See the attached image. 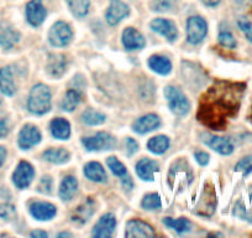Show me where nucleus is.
I'll use <instances>...</instances> for the list:
<instances>
[{
	"mask_svg": "<svg viewBox=\"0 0 252 238\" xmlns=\"http://www.w3.org/2000/svg\"><path fill=\"white\" fill-rule=\"evenodd\" d=\"M244 83L217 81L200 98L198 119L213 130H224L227 119L237 113L245 93Z\"/></svg>",
	"mask_w": 252,
	"mask_h": 238,
	"instance_id": "1",
	"label": "nucleus"
},
{
	"mask_svg": "<svg viewBox=\"0 0 252 238\" xmlns=\"http://www.w3.org/2000/svg\"><path fill=\"white\" fill-rule=\"evenodd\" d=\"M51 104H52V94L50 88L43 83L33 86L29 96V111L36 116H42L50 112Z\"/></svg>",
	"mask_w": 252,
	"mask_h": 238,
	"instance_id": "2",
	"label": "nucleus"
},
{
	"mask_svg": "<svg viewBox=\"0 0 252 238\" xmlns=\"http://www.w3.org/2000/svg\"><path fill=\"white\" fill-rule=\"evenodd\" d=\"M164 97H166L168 106L174 114L179 117L187 116L190 111V103L186 94L179 88L173 86H167L164 88Z\"/></svg>",
	"mask_w": 252,
	"mask_h": 238,
	"instance_id": "3",
	"label": "nucleus"
},
{
	"mask_svg": "<svg viewBox=\"0 0 252 238\" xmlns=\"http://www.w3.org/2000/svg\"><path fill=\"white\" fill-rule=\"evenodd\" d=\"M208 34V24L202 16H190L187 20V40L192 45L202 42Z\"/></svg>",
	"mask_w": 252,
	"mask_h": 238,
	"instance_id": "4",
	"label": "nucleus"
},
{
	"mask_svg": "<svg viewBox=\"0 0 252 238\" xmlns=\"http://www.w3.org/2000/svg\"><path fill=\"white\" fill-rule=\"evenodd\" d=\"M73 38V33L71 26L64 21H57L52 25L48 33V41L55 47H64L71 42Z\"/></svg>",
	"mask_w": 252,
	"mask_h": 238,
	"instance_id": "5",
	"label": "nucleus"
},
{
	"mask_svg": "<svg viewBox=\"0 0 252 238\" xmlns=\"http://www.w3.org/2000/svg\"><path fill=\"white\" fill-rule=\"evenodd\" d=\"M84 148L89 152H98V150H111L116 147V139L109 133L99 132L92 137L82 139Z\"/></svg>",
	"mask_w": 252,
	"mask_h": 238,
	"instance_id": "6",
	"label": "nucleus"
},
{
	"mask_svg": "<svg viewBox=\"0 0 252 238\" xmlns=\"http://www.w3.org/2000/svg\"><path fill=\"white\" fill-rule=\"evenodd\" d=\"M200 138L207 147H209L214 152L219 153L220 155H230L234 153V145L226 138L217 137V135L209 134V133H203Z\"/></svg>",
	"mask_w": 252,
	"mask_h": 238,
	"instance_id": "7",
	"label": "nucleus"
},
{
	"mask_svg": "<svg viewBox=\"0 0 252 238\" xmlns=\"http://www.w3.org/2000/svg\"><path fill=\"white\" fill-rule=\"evenodd\" d=\"M125 236L129 238H149L155 237L156 232L151 225L141 220H130L126 223Z\"/></svg>",
	"mask_w": 252,
	"mask_h": 238,
	"instance_id": "8",
	"label": "nucleus"
},
{
	"mask_svg": "<svg viewBox=\"0 0 252 238\" xmlns=\"http://www.w3.org/2000/svg\"><path fill=\"white\" fill-rule=\"evenodd\" d=\"M41 139H42V135H41L40 129L32 124H26L24 125L19 134V147L23 150L31 149L32 147L37 145Z\"/></svg>",
	"mask_w": 252,
	"mask_h": 238,
	"instance_id": "9",
	"label": "nucleus"
},
{
	"mask_svg": "<svg viewBox=\"0 0 252 238\" xmlns=\"http://www.w3.org/2000/svg\"><path fill=\"white\" fill-rule=\"evenodd\" d=\"M33 176H35V170H33L32 165L28 161H20L14 171L13 181L16 188L26 189L28 186H30Z\"/></svg>",
	"mask_w": 252,
	"mask_h": 238,
	"instance_id": "10",
	"label": "nucleus"
},
{
	"mask_svg": "<svg viewBox=\"0 0 252 238\" xmlns=\"http://www.w3.org/2000/svg\"><path fill=\"white\" fill-rule=\"evenodd\" d=\"M47 10L42 5L41 0H31L26 5V19L33 28H38L45 21Z\"/></svg>",
	"mask_w": 252,
	"mask_h": 238,
	"instance_id": "11",
	"label": "nucleus"
},
{
	"mask_svg": "<svg viewBox=\"0 0 252 238\" xmlns=\"http://www.w3.org/2000/svg\"><path fill=\"white\" fill-rule=\"evenodd\" d=\"M150 26L155 33H158L168 41H174L178 38V30H177L176 24L168 19H154Z\"/></svg>",
	"mask_w": 252,
	"mask_h": 238,
	"instance_id": "12",
	"label": "nucleus"
},
{
	"mask_svg": "<svg viewBox=\"0 0 252 238\" xmlns=\"http://www.w3.org/2000/svg\"><path fill=\"white\" fill-rule=\"evenodd\" d=\"M116 228V218L115 216L111 215V213H106L103 215L99 218L98 222L94 226L93 231H92V235L94 237H100V238H106L110 237L114 233Z\"/></svg>",
	"mask_w": 252,
	"mask_h": 238,
	"instance_id": "13",
	"label": "nucleus"
},
{
	"mask_svg": "<svg viewBox=\"0 0 252 238\" xmlns=\"http://www.w3.org/2000/svg\"><path fill=\"white\" fill-rule=\"evenodd\" d=\"M129 6L126 5L124 1H121V0H111L110 5H109L108 10L105 13L106 21L114 26L129 15Z\"/></svg>",
	"mask_w": 252,
	"mask_h": 238,
	"instance_id": "14",
	"label": "nucleus"
},
{
	"mask_svg": "<svg viewBox=\"0 0 252 238\" xmlns=\"http://www.w3.org/2000/svg\"><path fill=\"white\" fill-rule=\"evenodd\" d=\"M159 125H161L159 117L156 116V114L150 113L136 119L132 123V129H134L135 133H139V134H146V133L156 130L157 128H159Z\"/></svg>",
	"mask_w": 252,
	"mask_h": 238,
	"instance_id": "15",
	"label": "nucleus"
},
{
	"mask_svg": "<svg viewBox=\"0 0 252 238\" xmlns=\"http://www.w3.org/2000/svg\"><path fill=\"white\" fill-rule=\"evenodd\" d=\"M30 213L32 215L33 218L38 221H50L56 216L57 208H56L55 205L50 202L38 201V202L31 203Z\"/></svg>",
	"mask_w": 252,
	"mask_h": 238,
	"instance_id": "16",
	"label": "nucleus"
},
{
	"mask_svg": "<svg viewBox=\"0 0 252 238\" xmlns=\"http://www.w3.org/2000/svg\"><path fill=\"white\" fill-rule=\"evenodd\" d=\"M123 45L126 50H141L146 45L144 36L134 28H126L123 33Z\"/></svg>",
	"mask_w": 252,
	"mask_h": 238,
	"instance_id": "17",
	"label": "nucleus"
},
{
	"mask_svg": "<svg viewBox=\"0 0 252 238\" xmlns=\"http://www.w3.org/2000/svg\"><path fill=\"white\" fill-rule=\"evenodd\" d=\"M47 72L50 76L60 79L67 71V58L61 53H53L47 60Z\"/></svg>",
	"mask_w": 252,
	"mask_h": 238,
	"instance_id": "18",
	"label": "nucleus"
},
{
	"mask_svg": "<svg viewBox=\"0 0 252 238\" xmlns=\"http://www.w3.org/2000/svg\"><path fill=\"white\" fill-rule=\"evenodd\" d=\"M20 41V34L8 23H0V45L9 50Z\"/></svg>",
	"mask_w": 252,
	"mask_h": 238,
	"instance_id": "19",
	"label": "nucleus"
},
{
	"mask_svg": "<svg viewBox=\"0 0 252 238\" xmlns=\"http://www.w3.org/2000/svg\"><path fill=\"white\" fill-rule=\"evenodd\" d=\"M94 207H95L94 201L88 198V200H86L84 202H82L81 205L77 206V207L74 208L73 212H72L71 215V220L73 221V222L78 223V225H84V223L88 222L89 218L93 216Z\"/></svg>",
	"mask_w": 252,
	"mask_h": 238,
	"instance_id": "20",
	"label": "nucleus"
},
{
	"mask_svg": "<svg viewBox=\"0 0 252 238\" xmlns=\"http://www.w3.org/2000/svg\"><path fill=\"white\" fill-rule=\"evenodd\" d=\"M159 170L158 164L155 160L144 158L136 164V174L145 181H154V175Z\"/></svg>",
	"mask_w": 252,
	"mask_h": 238,
	"instance_id": "21",
	"label": "nucleus"
},
{
	"mask_svg": "<svg viewBox=\"0 0 252 238\" xmlns=\"http://www.w3.org/2000/svg\"><path fill=\"white\" fill-rule=\"evenodd\" d=\"M51 134L60 140H67L71 137V124L64 118H55L50 124Z\"/></svg>",
	"mask_w": 252,
	"mask_h": 238,
	"instance_id": "22",
	"label": "nucleus"
},
{
	"mask_svg": "<svg viewBox=\"0 0 252 238\" xmlns=\"http://www.w3.org/2000/svg\"><path fill=\"white\" fill-rule=\"evenodd\" d=\"M217 207V195L212 186L207 188L203 194V198L198 206V213L204 216H212Z\"/></svg>",
	"mask_w": 252,
	"mask_h": 238,
	"instance_id": "23",
	"label": "nucleus"
},
{
	"mask_svg": "<svg viewBox=\"0 0 252 238\" xmlns=\"http://www.w3.org/2000/svg\"><path fill=\"white\" fill-rule=\"evenodd\" d=\"M84 175H86L87 179H89L91 181H94V183L101 184L106 183V180H108L106 171L96 161H91L84 166Z\"/></svg>",
	"mask_w": 252,
	"mask_h": 238,
	"instance_id": "24",
	"label": "nucleus"
},
{
	"mask_svg": "<svg viewBox=\"0 0 252 238\" xmlns=\"http://www.w3.org/2000/svg\"><path fill=\"white\" fill-rule=\"evenodd\" d=\"M77 191H78V181H77V179L74 176L68 175L61 183L58 194H60V198L63 201H69L74 198Z\"/></svg>",
	"mask_w": 252,
	"mask_h": 238,
	"instance_id": "25",
	"label": "nucleus"
},
{
	"mask_svg": "<svg viewBox=\"0 0 252 238\" xmlns=\"http://www.w3.org/2000/svg\"><path fill=\"white\" fill-rule=\"evenodd\" d=\"M42 158L48 162L61 165L71 159V154L64 148H50L42 153Z\"/></svg>",
	"mask_w": 252,
	"mask_h": 238,
	"instance_id": "26",
	"label": "nucleus"
},
{
	"mask_svg": "<svg viewBox=\"0 0 252 238\" xmlns=\"http://www.w3.org/2000/svg\"><path fill=\"white\" fill-rule=\"evenodd\" d=\"M0 91L5 96H14L16 92L15 82L13 79V72L10 67H4L0 69Z\"/></svg>",
	"mask_w": 252,
	"mask_h": 238,
	"instance_id": "27",
	"label": "nucleus"
},
{
	"mask_svg": "<svg viewBox=\"0 0 252 238\" xmlns=\"http://www.w3.org/2000/svg\"><path fill=\"white\" fill-rule=\"evenodd\" d=\"M149 67L156 74L166 76L172 71V64L164 56L154 55L149 58Z\"/></svg>",
	"mask_w": 252,
	"mask_h": 238,
	"instance_id": "28",
	"label": "nucleus"
},
{
	"mask_svg": "<svg viewBox=\"0 0 252 238\" xmlns=\"http://www.w3.org/2000/svg\"><path fill=\"white\" fill-rule=\"evenodd\" d=\"M169 144V138L166 135H156V137L151 138V139L147 142V149L151 153L156 155H162L168 150Z\"/></svg>",
	"mask_w": 252,
	"mask_h": 238,
	"instance_id": "29",
	"label": "nucleus"
},
{
	"mask_svg": "<svg viewBox=\"0 0 252 238\" xmlns=\"http://www.w3.org/2000/svg\"><path fill=\"white\" fill-rule=\"evenodd\" d=\"M81 99L82 96L77 89H68L63 96L61 108L64 112H73L81 103Z\"/></svg>",
	"mask_w": 252,
	"mask_h": 238,
	"instance_id": "30",
	"label": "nucleus"
},
{
	"mask_svg": "<svg viewBox=\"0 0 252 238\" xmlns=\"http://www.w3.org/2000/svg\"><path fill=\"white\" fill-rule=\"evenodd\" d=\"M82 122L87 125H92V127H95V125H100L103 123H105L106 117L105 114L100 113V112L93 111V109H87L82 113Z\"/></svg>",
	"mask_w": 252,
	"mask_h": 238,
	"instance_id": "31",
	"label": "nucleus"
},
{
	"mask_svg": "<svg viewBox=\"0 0 252 238\" xmlns=\"http://www.w3.org/2000/svg\"><path fill=\"white\" fill-rule=\"evenodd\" d=\"M66 1L68 4L69 10L77 18H83L88 14L89 6H91L89 0H66Z\"/></svg>",
	"mask_w": 252,
	"mask_h": 238,
	"instance_id": "32",
	"label": "nucleus"
},
{
	"mask_svg": "<svg viewBox=\"0 0 252 238\" xmlns=\"http://www.w3.org/2000/svg\"><path fill=\"white\" fill-rule=\"evenodd\" d=\"M163 223L167 226V227L172 228V230H174L178 233L188 232V231L190 230V222L184 217H181V218L166 217L163 218Z\"/></svg>",
	"mask_w": 252,
	"mask_h": 238,
	"instance_id": "33",
	"label": "nucleus"
},
{
	"mask_svg": "<svg viewBox=\"0 0 252 238\" xmlns=\"http://www.w3.org/2000/svg\"><path fill=\"white\" fill-rule=\"evenodd\" d=\"M141 207L144 208V210L149 211L159 210V208L162 207V201L157 194H149V195H146L142 198Z\"/></svg>",
	"mask_w": 252,
	"mask_h": 238,
	"instance_id": "34",
	"label": "nucleus"
},
{
	"mask_svg": "<svg viewBox=\"0 0 252 238\" xmlns=\"http://www.w3.org/2000/svg\"><path fill=\"white\" fill-rule=\"evenodd\" d=\"M106 165H108V167L111 170V172H113L115 176L123 177V176H125L126 172H127L125 165H124L123 162H121L120 160L115 157L108 158V159H106Z\"/></svg>",
	"mask_w": 252,
	"mask_h": 238,
	"instance_id": "35",
	"label": "nucleus"
},
{
	"mask_svg": "<svg viewBox=\"0 0 252 238\" xmlns=\"http://www.w3.org/2000/svg\"><path fill=\"white\" fill-rule=\"evenodd\" d=\"M235 170H236V171L242 172V175H244V176H247V175L251 174L252 172V155L242 158V159L236 164Z\"/></svg>",
	"mask_w": 252,
	"mask_h": 238,
	"instance_id": "36",
	"label": "nucleus"
},
{
	"mask_svg": "<svg viewBox=\"0 0 252 238\" xmlns=\"http://www.w3.org/2000/svg\"><path fill=\"white\" fill-rule=\"evenodd\" d=\"M219 43L226 48H235L237 45L234 35L230 31H221L219 34Z\"/></svg>",
	"mask_w": 252,
	"mask_h": 238,
	"instance_id": "37",
	"label": "nucleus"
},
{
	"mask_svg": "<svg viewBox=\"0 0 252 238\" xmlns=\"http://www.w3.org/2000/svg\"><path fill=\"white\" fill-rule=\"evenodd\" d=\"M237 25H239L240 30L245 35V38L252 43V23L246 18H239L237 20Z\"/></svg>",
	"mask_w": 252,
	"mask_h": 238,
	"instance_id": "38",
	"label": "nucleus"
},
{
	"mask_svg": "<svg viewBox=\"0 0 252 238\" xmlns=\"http://www.w3.org/2000/svg\"><path fill=\"white\" fill-rule=\"evenodd\" d=\"M0 217L5 221H11L16 217V210L10 203L0 205Z\"/></svg>",
	"mask_w": 252,
	"mask_h": 238,
	"instance_id": "39",
	"label": "nucleus"
},
{
	"mask_svg": "<svg viewBox=\"0 0 252 238\" xmlns=\"http://www.w3.org/2000/svg\"><path fill=\"white\" fill-rule=\"evenodd\" d=\"M172 6H173L172 0H152V3H151L152 10L159 11V13L171 10Z\"/></svg>",
	"mask_w": 252,
	"mask_h": 238,
	"instance_id": "40",
	"label": "nucleus"
},
{
	"mask_svg": "<svg viewBox=\"0 0 252 238\" xmlns=\"http://www.w3.org/2000/svg\"><path fill=\"white\" fill-rule=\"evenodd\" d=\"M38 191L42 194H48L50 195L52 191V177L51 176H43L41 179L40 184H38Z\"/></svg>",
	"mask_w": 252,
	"mask_h": 238,
	"instance_id": "41",
	"label": "nucleus"
},
{
	"mask_svg": "<svg viewBox=\"0 0 252 238\" xmlns=\"http://www.w3.org/2000/svg\"><path fill=\"white\" fill-rule=\"evenodd\" d=\"M139 150V144H137L136 140H134L132 138H127L126 139V152L127 155H132Z\"/></svg>",
	"mask_w": 252,
	"mask_h": 238,
	"instance_id": "42",
	"label": "nucleus"
},
{
	"mask_svg": "<svg viewBox=\"0 0 252 238\" xmlns=\"http://www.w3.org/2000/svg\"><path fill=\"white\" fill-rule=\"evenodd\" d=\"M194 157H195V160H197L198 162H199L200 165H202V166H205V165L208 164V162H209V154H208V153H205V152H197L194 154Z\"/></svg>",
	"mask_w": 252,
	"mask_h": 238,
	"instance_id": "43",
	"label": "nucleus"
},
{
	"mask_svg": "<svg viewBox=\"0 0 252 238\" xmlns=\"http://www.w3.org/2000/svg\"><path fill=\"white\" fill-rule=\"evenodd\" d=\"M9 133V128H8V124H6L5 120H3V119H0V138L5 137L6 134Z\"/></svg>",
	"mask_w": 252,
	"mask_h": 238,
	"instance_id": "44",
	"label": "nucleus"
},
{
	"mask_svg": "<svg viewBox=\"0 0 252 238\" xmlns=\"http://www.w3.org/2000/svg\"><path fill=\"white\" fill-rule=\"evenodd\" d=\"M123 186H124V189H126V190H131L132 186H134L131 177L126 176V175H125V176H124V179H123Z\"/></svg>",
	"mask_w": 252,
	"mask_h": 238,
	"instance_id": "45",
	"label": "nucleus"
},
{
	"mask_svg": "<svg viewBox=\"0 0 252 238\" xmlns=\"http://www.w3.org/2000/svg\"><path fill=\"white\" fill-rule=\"evenodd\" d=\"M30 236L31 237H37V238H47L48 233L43 232V231H33V232H31Z\"/></svg>",
	"mask_w": 252,
	"mask_h": 238,
	"instance_id": "46",
	"label": "nucleus"
},
{
	"mask_svg": "<svg viewBox=\"0 0 252 238\" xmlns=\"http://www.w3.org/2000/svg\"><path fill=\"white\" fill-rule=\"evenodd\" d=\"M6 158V149L4 147H0V167L4 164Z\"/></svg>",
	"mask_w": 252,
	"mask_h": 238,
	"instance_id": "47",
	"label": "nucleus"
},
{
	"mask_svg": "<svg viewBox=\"0 0 252 238\" xmlns=\"http://www.w3.org/2000/svg\"><path fill=\"white\" fill-rule=\"evenodd\" d=\"M203 1V4H204V5H207V6H217L218 4L220 3V1H221V0H202Z\"/></svg>",
	"mask_w": 252,
	"mask_h": 238,
	"instance_id": "48",
	"label": "nucleus"
},
{
	"mask_svg": "<svg viewBox=\"0 0 252 238\" xmlns=\"http://www.w3.org/2000/svg\"><path fill=\"white\" fill-rule=\"evenodd\" d=\"M71 233H66V232H64V233H61V235L60 236H58V237H71Z\"/></svg>",
	"mask_w": 252,
	"mask_h": 238,
	"instance_id": "49",
	"label": "nucleus"
},
{
	"mask_svg": "<svg viewBox=\"0 0 252 238\" xmlns=\"http://www.w3.org/2000/svg\"><path fill=\"white\" fill-rule=\"evenodd\" d=\"M0 104H1V99H0Z\"/></svg>",
	"mask_w": 252,
	"mask_h": 238,
	"instance_id": "50",
	"label": "nucleus"
}]
</instances>
